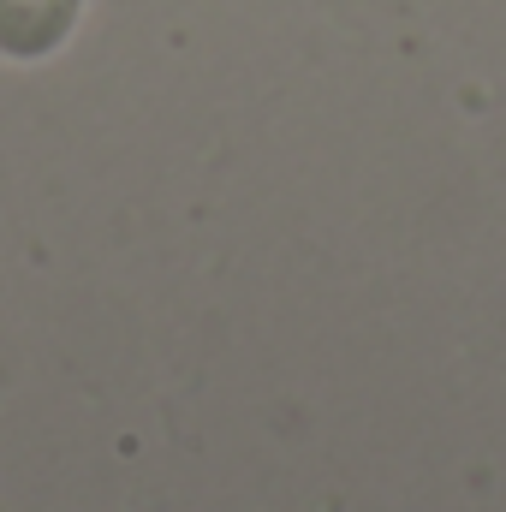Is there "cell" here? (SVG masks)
I'll use <instances>...</instances> for the list:
<instances>
[{
	"label": "cell",
	"instance_id": "obj_1",
	"mask_svg": "<svg viewBox=\"0 0 506 512\" xmlns=\"http://www.w3.org/2000/svg\"><path fill=\"white\" fill-rule=\"evenodd\" d=\"M84 0H0V54L36 60L66 42Z\"/></svg>",
	"mask_w": 506,
	"mask_h": 512
}]
</instances>
